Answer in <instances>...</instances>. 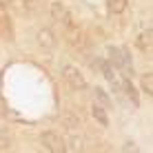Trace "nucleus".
<instances>
[{
	"instance_id": "f8f14e48",
	"label": "nucleus",
	"mask_w": 153,
	"mask_h": 153,
	"mask_svg": "<svg viewBox=\"0 0 153 153\" xmlns=\"http://www.w3.org/2000/svg\"><path fill=\"white\" fill-rule=\"evenodd\" d=\"M122 153H140L138 151V144H135L133 140H126L124 144H122Z\"/></svg>"
},
{
	"instance_id": "6e6552de",
	"label": "nucleus",
	"mask_w": 153,
	"mask_h": 153,
	"mask_svg": "<svg viewBox=\"0 0 153 153\" xmlns=\"http://www.w3.org/2000/svg\"><path fill=\"white\" fill-rule=\"evenodd\" d=\"M120 89H122L124 96L131 100V104H133V107H138V104H140V98H138V91H135V87L131 84V80L122 78V84H120Z\"/></svg>"
},
{
	"instance_id": "9d476101",
	"label": "nucleus",
	"mask_w": 153,
	"mask_h": 153,
	"mask_svg": "<svg viewBox=\"0 0 153 153\" xmlns=\"http://www.w3.org/2000/svg\"><path fill=\"white\" fill-rule=\"evenodd\" d=\"M107 7L111 13H124L126 9V0H107Z\"/></svg>"
},
{
	"instance_id": "ddd939ff",
	"label": "nucleus",
	"mask_w": 153,
	"mask_h": 153,
	"mask_svg": "<svg viewBox=\"0 0 153 153\" xmlns=\"http://www.w3.org/2000/svg\"><path fill=\"white\" fill-rule=\"evenodd\" d=\"M4 144H7V142H4V135H2V133H0V149H2V146H4Z\"/></svg>"
},
{
	"instance_id": "7ed1b4c3",
	"label": "nucleus",
	"mask_w": 153,
	"mask_h": 153,
	"mask_svg": "<svg viewBox=\"0 0 153 153\" xmlns=\"http://www.w3.org/2000/svg\"><path fill=\"white\" fill-rule=\"evenodd\" d=\"M62 78L73 91H84L87 89V80H84L82 71L76 65H62Z\"/></svg>"
},
{
	"instance_id": "423d86ee",
	"label": "nucleus",
	"mask_w": 153,
	"mask_h": 153,
	"mask_svg": "<svg viewBox=\"0 0 153 153\" xmlns=\"http://www.w3.org/2000/svg\"><path fill=\"white\" fill-rule=\"evenodd\" d=\"M138 49L140 51H151V47H153V29L151 27H146L144 31H140V36H138Z\"/></svg>"
},
{
	"instance_id": "0eeeda50",
	"label": "nucleus",
	"mask_w": 153,
	"mask_h": 153,
	"mask_svg": "<svg viewBox=\"0 0 153 153\" xmlns=\"http://www.w3.org/2000/svg\"><path fill=\"white\" fill-rule=\"evenodd\" d=\"M91 115H93V120H96L100 126H109V115H107V109H104L102 104L93 102L91 104Z\"/></svg>"
},
{
	"instance_id": "f03ea898",
	"label": "nucleus",
	"mask_w": 153,
	"mask_h": 153,
	"mask_svg": "<svg viewBox=\"0 0 153 153\" xmlns=\"http://www.w3.org/2000/svg\"><path fill=\"white\" fill-rule=\"evenodd\" d=\"M40 144L49 153H67V142L58 131H42L40 133Z\"/></svg>"
},
{
	"instance_id": "9b49d317",
	"label": "nucleus",
	"mask_w": 153,
	"mask_h": 153,
	"mask_svg": "<svg viewBox=\"0 0 153 153\" xmlns=\"http://www.w3.org/2000/svg\"><path fill=\"white\" fill-rule=\"evenodd\" d=\"M140 82H142V91H144L146 96H151V93H153V76H151V73H144Z\"/></svg>"
},
{
	"instance_id": "20e7f679",
	"label": "nucleus",
	"mask_w": 153,
	"mask_h": 153,
	"mask_svg": "<svg viewBox=\"0 0 153 153\" xmlns=\"http://www.w3.org/2000/svg\"><path fill=\"white\" fill-rule=\"evenodd\" d=\"M51 18L62 27H71V11L62 2H51Z\"/></svg>"
},
{
	"instance_id": "39448f33",
	"label": "nucleus",
	"mask_w": 153,
	"mask_h": 153,
	"mask_svg": "<svg viewBox=\"0 0 153 153\" xmlns=\"http://www.w3.org/2000/svg\"><path fill=\"white\" fill-rule=\"evenodd\" d=\"M56 42H58V38L53 36V31H51V29L45 27V29L38 31V45L42 47V49H53Z\"/></svg>"
},
{
	"instance_id": "4468645a",
	"label": "nucleus",
	"mask_w": 153,
	"mask_h": 153,
	"mask_svg": "<svg viewBox=\"0 0 153 153\" xmlns=\"http://www.w3.org/2000/svg\"><path fill=\"white\" fill-rule=\"evenodd\" d=\"M4 4H9V0H0V7H4Z\"/></svg>"
},
{
	"instance_id": "1a4fd4ad",
	"label": "nucleus",
	"mask_w": 153,
	"mask_h": 153,
	"mask_svg": "<svg viewBox=\"0 0 153 153\" xmlns=\"http://www.w3.org/2000/svg\"><path fill=\"white\" fill-rule=\"evenodd\" d=\"M93 96H96V100H93V102L102 104L104 109H109V107H111V100H109V96H107V91H104L102 87H93Z\"/></svg>"
},
{
	"instance_id": "f257e3e1",
	"label": "nucleus",
	"mask_w": 153,
	"mask_h": 153,
	"mask_svg": "<svg viewBox=\"0 0 153 153\" xmlns=\"http://www.w3.org/2000/svg\"><path fill=\"white\" fill-rule=\"evenodd\" d=\"M109 65L113 69H118L120 73H131L133 71V60H131L129 51L122 47H111L109 49Z\"/></svg>"
}]
</instances>
